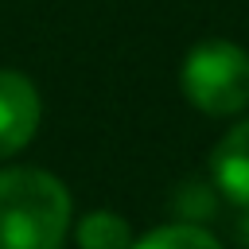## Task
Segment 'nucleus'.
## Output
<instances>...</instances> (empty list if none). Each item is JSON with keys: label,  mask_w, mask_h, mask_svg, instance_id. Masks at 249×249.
Wrapping results in <instances>:
<instances>
[{"label": "nucleus", "mask_w": 249, "mask_h": 249, "mask_svg": "<svg viewBox=\"0 0 249 249\" xmlns=\"http://www.w3.org/2000/svg\"><path fill=\"white\" fill-rule=\"evenodd\" d=\"M39 93L19 70H0V160L16 156L39 128Z\"/></svg>", "instance_id": "nucleus-3"}, {"label": "nucleus", "mask_w": 249, "mask_h": 249, "mask_svg": "<svg viewBox=\"0 0 249 249\" xmlns=\"http://www.w3.org/2000/svg\"><path fill=\"white\" fill-rule=\"evenodd\" d=\"M66 230L70 195L51 171H0V249H58Z\"/></svg>", "instance_id": "nucleus-1"}, {"label": "nucleus", "mask_w": 249, "mask_h": 249, "mask_svg": "<svg viewBox=\"0 0 249 249\" xmlns=\"http://www.w3.org/2000/svg\"><path fill=\"white\" fill-rule=\"evenodd\" d=\"M183 93L210 117H233L249 109V54L226 39L198 43L183 62Z\"/></svg>", "instance_id": "nucleus-2"}, {"label": "nucleus", "mask_w": 249, "mask_h": 249, "mask_svg": "<svg viewBox=\"0 0 249 249\" xmlns=\"http://www.w3.org/2000/svg\"><path fill=\"white\" fill-rule=\"evenodd\" d=\"M132 249H222V241H218L214 233H206L202 226L171 222V226H156V230H148Z\"/></svg>", "instance_id": "nucleus-6"}, {"label": "nucleus", "mask_w": 249, "mask_h": 249, "mask_svg": "<svg viewBox=\"0 0 249 249\" xmlns=\"http://www.w3.org/2000/svg\"><path fill=\"white\" fill-rule=\"evenodd\" d=\"M210 175L230 202L249 206V121L233 124L218 140V148L210 152Z\"/></svg>", "instance_id": "nucleus-4"}, {"label": "nucleus", "mask_w": 249, "mask_h": 249, "mask_svg": "<svg viewBox=\"0 0 249 249\" xmlns=\"http://www.w3.org/2000/svg\"><path fill=\"white\" fill-rule=\"evenodd\" d=\"M78 245L82 249H132V230L113 210H93L78 222Z\"/></svg>", "instance_id": "nucleus-5"}]
</instances>
